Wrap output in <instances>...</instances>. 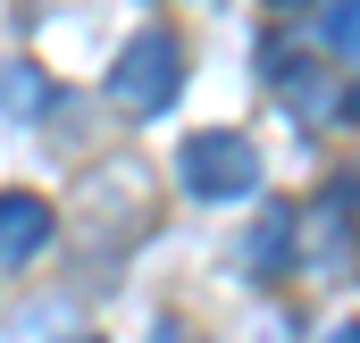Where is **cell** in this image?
I'll use <instances>...</instances> for the list:
<instances>
[{
    "label": "cell",
    "instance_id": "cell-1",
    "mask_svg": "<svg viewBox=\"0 0 360 343\" xmlns=\"http://www.w3.org/2000/svg\"><path fill=\"white\" fill-rule=\"evenodd\" d=\"M184 84V51L168 25H143V34H126V51L109 59V101L126 109V117H160Z\"/></svg>",
    "mask_w": 360,
    "mask_h": 343
},
{
    "label": "cell",
    "instance_id": "cell-2",
    "mask_svg": "<svg viewBox=\"0 0 360 343\" xmlns=\"http://www.w3.org/2000/svg\"><path fill=\"white\" fill-rule=\"evenodd\" d=\"M184 168V193H201V201H226V193H243L252 176H260V151L243 143V134H226V126H210V134H193L176 151Z\"/></svg>",
    "mask_w": 360,
    "mask_h": 343
},
{
    "label": "cell",
    "instance_id": "cell-3",
    "mask_svg": "<svg viewBox=\"0 0 360 343\" xmlns=\"http://www.w3.org/2000/svg\"><path fill=\"white\" fill-rule=\"evenodd\" d=\"M42 243H51V201H34V193H0V268L42 259Z\"/></svg>",
    "mask_w": 360,
    "mask_h": 343
},
{
    "label": "cell",
    "instance_id": "cell-4",
    "mask_svg": "<svg viewBox=\"0 0 360 343\" xmlns=\"http://www.w3.org/2000/svg\"><path fill=\"white\" fill-rule=\"evenodd\" d=\"M243 259H252L260 276L293 268V209H285V201H269V209H260V226L243 235Z\"/></svg>",
    "mask_w": 360,
    "mask_h": 343
},
{
    "label": "cell",
    "instance_id": "cell-5",
    "mask_svg": "<svg viewBox=\"0 0 360 343\" xmlns=\"http://www.w3.org/2000/svg\"><path fill=\"white\" fill-rule=\"evenodd\" d=\"M319 51H327V59H352V51H360V0H327V17H319Z\"/></svg>",
    "mask_w": 360,
    "mask_h": 343
},
{
    "label": "cell",
    "instance_id": "cell-6",
    "mask_svg": "<svg viewBox=\"0 0 360 343\" xmlns=\"http://www.w3.org/2000/svg\"><path fill=\"white\" fill-rule=\"evenodd\" d=\"M0 92H8V101H17V109H8V117H34V109H42V84H34V76H0Z\"/></svg>",
    "mask_w": 360,
    "mask_h": 343
},
{
    "label": "cell",
    "instance_id": "cell-7",
    "mask_svg": "<svg viewBox=\"0 0 360 343\" xmlns=\"http://www.w3.org/2000/svg\"><path fill=\"white\" fill-rule=\"evenodd\" d=\"M335 343H360V335H352V327H344V335H335Z\"/></svg>",
    "mask_w": 360,
    "mask_h": 343
},
{
    "label": "cell",
    "instance_id": "cell-8",
    "mask_svg": "<svg viewBox=\"0 0 360 343\" xmlns=\"http://www.w3.org/2000/svg\"><path fill=\"white\" fill-rule=\"evenodd\" d=\"M276 8H293V0H276Z\"/></svg>",
    "mask_w": 360,
    "mask_h": 343
},
{
    "label": "cell",
    "instance_id": "cell-9",
    "mask_svg": "<svg viewBox=\"0 0 360 343\" xmlns=\"http://www.w3.org/2000/svg\"><path fill=\"white\" fill-rule=\"evenodd\" d=\"M84 343H92V335H84Z\"/></svg>",
    "mask_w": 360,
    "mask_h": 343
}]
</instances>
